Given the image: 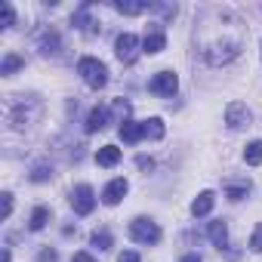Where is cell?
<instances>
[{
	"label": "cell",
	"mask_w": 262,
	"mask_h": 262,
	"mask_svg": "<svg viewBox=\"0 0 262 262\" xmlns=\"http://www.w3.org/2000/svg\"><path fill=\"white\" fill-rule=\"evenodd\" d=\"M129 237H133L136 244H158L161 241V225L155 222V219H145V216H139V219H133L129 222Z\"/></svg>",
	"instance_id": "obj_4"
},
{
	"label": "cell",
	"mask_w": 262,
	"mask_h": 262,
	"mask_svg": "<svg viewBox=\"0 0 262 262\" xmlns=\"http://www.w3.org/2000/svg\"><path fill=\"white\" fill-rule=\"evenodd\" d=\"M145 136H151V139H164V120H161V117L145 120Z\"/></svg>",
	"instance_id": "obj_22"
},
{
	"label": "cell",
	"mask_w": 262,
	"mask_h": 262,
	"mask_svg": "<svg viewBox=\"0 0 262 262\" xmlns=\"http://www.w3.org/2000/svg\"><path fill=\"white\" fill-rule=\"evenodd\" d=\"M53 176V167L50 164H37L34 170H31V182H47Z\"/></svg>",
	"instance_id": "obj_23"
},
{
	"label": "cell",
	"mask_w": 262,
	"mask_h": 262,
	"mask_svg": "<svg viewBox=\"0 0 262 262\" xmlns=\"http://www.w3.org/2000/svg\"><path fill=\"white\" fill-rule=\"evenodd\" d=\"M77 74L83 77V83H86L90 90H102V86L108 83V68H105L99 59H93V56H83V59L77 62Z\"/></svg>",
	"instance_id": "obj_3"
},
{
	"label": "cell",
	"mask_w": 262,
	"mask_h": 262,
	"mask_svg": "<svg viewBox=\"0 0 262 262\" xmlns=\"http://www.w3.org/2000/svg\"><path fill=\"white\" fill-rule=\"evenodd\" d=\"M250 194V179H237V182H225V198L228 201H244Z\"/></svg>",
	"instance_id": "obj_17"
},
{
	"label": "cell",
	"mask_w": 262,
	"mask_h": 262,
	"mask_svg": "<svg viewBox=\"0 0 262 262\" xmlns=\"http://www.w3.org/2000/svg\"><path fill=\"white\" fill-rule=\"evenodd\" d=\"M47 222H50V207H34V213L28 219V228L40 231V228H47Z\"/></svg>",
	"instance_id": "obj_20"
},
{
	"label": "cell",
	"mask_w": 262,
	"mask_h": 262,
	"mask_svg": "<svg viewBox=\"0 0 262 262\" xmlns=\"http://www.w3.org/2000/svg\"><path fill=\"white\" fill-rule=\"evenodd\" d=\"M10 213H13V194L4 191V219H10Z\"/></svg>",
	"instance_id": "obj_29"
},
{
	"label": "cell",
	"mask_w": 262,
	"mask_h": 262,
	"mask_svg": "<svg viewBox=\"0 0 262 262\" xmlns=\"http://www.w3.org/2000/svg\"><path fill=\"white\" fill-rule=\"evenodd\" d=\"M129 191V185H126V179L123 176H117V179H111L108 185H105V191H102V201L108 204V207H114V204H120L123 201V194Z\"/></svg>",
	"instance_id": "obj_10"
},
{
	"label": "cell",
	"mask_w": 262,
	"mask_h": 262,
	"mask_svg": "<svg viewBox=\"0 0 262 262\" xmlns=\"http://www.w3.org/2000/svg\"><path fill=\"white\" fill-rule=\"evenodd\" d=\"M182 262H201V256L198 253H188V256H182Z\"/></svg>",
	"instance_id": "obj_32"
},
{
	"label": "cell",
	"mask_w": 262,
	"mask_h": 262,
	"mask_svg": "<svg viewBox=\"0 0 262 262\" xmlns=\"http://www.w3.org/2000/svg\"><path fill=\"white\" fill-rule=\"evenodd\" d=\"M37 47H40V53H43V56H59V53H62V40H59V34H56V31H43Z\"/></svg>",
	"instance_id": "obj_14"
},
{
	"label": "cell",
	"mask_w": 262,
	"mask_h": 262,
	"mask_svg": "<svg viewBox=\"0 0 262 262\" xmlns=\"http://www.w3.org/2000/svg\"><path fill=\"white\" fill-rule=\"evenodd\" d=\"M244 161H247L250 167H259V164H262V139H253V142L244 148Z\"/></svg>",
	"instance_id": "obj_21"
},
{
	"label": "cell",
	"mask_w": 262,
	"mask_h": 262,
	"mask_svg": "<svg viewBox=\"0 0 262 262\" xmlns=\"http://www.w3.org/2000/svg\"><path fill=\"white\" fill-rule=\"evenodd\" d=\"M117 136H120L126 145H136V142H142V139H145V123H136V120H123V123L117 126Z\"/></svg>",
	"instance_id": "obj_9"
},
{
	"label": "cell",
	"mask_w": 262,
	"mask_h": 262,
	"mask_svg": "<svg viewBox=\"0 0 262 262\" xmlns=\"http://www.w3.org/2000/svg\"><path fill=\"white\" fill-rule=\"evenodd\" d=\"M71 262H96V259H93L90 253H74V259H71Z\"/></svg>",
	"instance_id": "obj_31"
},
{
	"label": "cell",
	"mask_w": 262,
	"mask_h": 262,
	"mask_svg": "<svg viewBox=\"0 0 262 262\" xmlns=\"http://www.w3.org/2000/svg\"><path fill=\"white\" fill-rule=\"evenodd\" d=\"M71 207H74L77 216H90V213L96 210V191H93L86 182L74 185V191H71Z\"/></svg>",
	"instance_id": "obj_5"
},
{
	"label": "cell",
	"mask_w": 262,
	"mask_h": 262,
	"mask_svg": "<svg viewBox=\"0 0 262 262\" xmlns=\"http://www.w3.org/2000/svg\"><path fill=\"white\" fill-rule=\"evenodd\" d=\"M90 244H93V247H99V250H108V247H111V234H108L105 228H102V231H93Z\"/></svg>",
	"instance_id": "obj_24"
},
{
	"label": "cell",
	"mask_w": 262,
	"mask_h": 262,
	"mask_svg": "<svg viewBox=\"0 0 262 262\" xmlns=\"http://www.w3.org/2000/svg\"><path fill=\"white\" fill-rule=\"evenodd\" d=\"M213 204H216V194H213V191H201V194L191 201V213H194V216H210Z\"/></svg>",
	"instance_id": "obj_15"
},
{
	"label": "cell",
	"mask_w": 262,
	"mask_h": 262,
	"mask_svg": "<svg viewBox=\"0 0 262 262\" xmlns=\"http://www.w3.org/2000/svg\"><path fill=\"white\" fill-rule=\"evenodd\" d=\"M120 161V148L117 145H102L99 151H96V164L99 167H114Z\"/></svg>",
	"instance_id": "obj_18"
},
{
	"label": "cell",
	"mask_w": 262,
	"mask_h": 262,
	"mask_svg": "<svg viewBox=\"0 0 262 262\" xmlns=\"http://www.w3.org/2000/svg\"><path fill=\"white\" fill-rule=\"evenodd\" d=\"M114 53H117V59L123 62V65H133L136 59H139V37L136 34H120L117 37V43H114Z\"/></svg>",
	"instance_id": "obj_6"
},
{
	"label": "cell",
	"mask_w": 262,
	"mask_h": 262,
	"mask_svg": "<svg viewBox=\"0 0 262 262\" xmlns=\"http://www.w3.org/2000/svg\"><path fill=\"white\" fill-rule=\"evenodd\" d=\"M244 40H247V25L241 22V16L228 7H204L198 13V22H194V53L219 68V65H228L241 56L244 50Z\"/></svg>",
	"instance_id": "obj_1"
},
{
	"label": "cell",
	"mask_w": 262,
	"mask_h": 262,
	"mask_svg": "<svg viewBox=\"0 0 262 262\" xmlns=\"http://www.w3.org/2000/svg\"><path fill=\"white\" fill-rule=\"evenodd\" d=\"M13 22H16L13 4H4V22H0V28H13Z\"/></svg>",
	"instance_id": "obj_26"
},
{
	"label": "cell",
	"mask_w": 262,
	"mask_h": 262,
	"mask_svg": "<svg viewBox=\"0 0 262 262\" xmlns=\"http://www.w3.org/2000/svg\"><path fill=\"white\" fill-rule=\"evenodd\" d=\"M148 90H151L155 96H176V90H179V77H176L173 71H158V74L151 77Z\"/></svg>",
	"instance_id": "obj_7"
},
{
	"label": "cell",
	"mask_w": 262,
	"mask_h": 262,
	"mask_svg": "<svg viewBox=\"0 0 262 262\" xmlns=\"http://www.w3.org/2000/svg\"><path fill=\"white\" fill-rule=\"evenodd\" d=\"M117 262H139V253H136V250H123V253L117 256Z\"/></svg>",
	"instance_id": "obj_28"
},
{
	"label": "cell",
	"mask_w": 262,
	"mask_h": 262,
	"mask_svg": "<svg viewBox=\"0 0 262 262\" xmlns=\"http://www.w3.org/2000/svg\"><path fill=\"white\" fill-rule=\"evenodd\" d=\"M250 120H253V114H250V108H247L244 102H228V108H225V123H228L231 129H244V126H250Z\"/></svg>",
	"instance_id": "obj_8"
},
{
	"label": "cell",
	"mask_w": 262,
	"mask_h": 262,
	"mask_svg": "<svg viewBox=\"0 0 262 262\" xmlns=\"http://www.w3.org/2000/svg\"><path fill=\"white\" fill-rule=\"evenodd\" d=\"M0 262H10V250H4V259H0Z\"/></svg>",
	"instance_id": "obj_33"
},
{
	"label": "cell",
	"mask_w": 262,
	"mask_h": 262,
	"mask_svg": "<svg viewBox=\"0 0 262 262\" xmlns=\"http://www.w3.org/2000/svg\"><path fill=\"white\" fill-rule=\"evenodd\" d=\"M136 164H139L142 170H151V167H155V161H151V158H145V155H139V158H136Z\"/></svg>",
	"instance_id": "obj_30"
},
{
	"label": "cell",
	"mask_w": 262,
	"mask_h": 262,
	"mask_svg": "<svg viewBox=\"0 0 262 262\" xmlns=\"http://www.w3.org/2000/svg\"><path fill=\"white\" fill-rule=\"evenodd\" d=\"M40 111H43V105H40L37 96H13V99L7 102V120H10V126H16V129L31 126V123L40 117Z\"/></svg>",
	"instance_id": "obj_2"
},
{
	"label": "cell",
	"mask_w": 262,
	"mask_h": 262,
	"mask_svg": "<svg viewBox=\"0 0 262 262\" xmlns=\"http://www.w3.org/2000/svg\"><path fill=\"white\" fill-rule=\"evenodd\" d=\"M108 105H96L93 111H90V117H86V133H99V129H105L108 126Z\"/></svg>",
	"instance_id": "obj_13"
},
{
	"label": "cell",
	"mask_w": 262,
	"mask_h": 262,
	"mask_svg": "<svg viewBox=\"0 0 262 262\" xmlns=\"http://www.w3.org/2000/svg\"><path fill=\"white\" fill-rule=\"evenodd\" d=\"M207 234H210V241H213L219 250H222V247H228V225H225V219H216V222H210Z\"/></svg>",
	"instance_id": "obj_16"
},
{
	"label": "cell",
	"mask_w": 262,
	"mask_h": 262,
	"mask_svg": "<svg viewBox=\"0 0 262 262\" xmlns=\"http://www.w3.org/2000/svg\"><path fill=\"white\" fill-rule=\"evenodd\" d=\"M250 250H253V253H262V222L253 228V237H250Z\"/></svg>",
	"instance_id": "obj_25"
},
{
	"label": "cell",
	"mask_w": 262,
	"mask_h": 262,
	"mask_svg": "<svg viewBox=\"0 0 262 262\" xmlns=\"http://www.w3.org/2000/svg\"><path fill=\"white\" fill-rule=\"evenodd\" d=\"M164 47H167V34L161 31V25L148 28V34H145V40H142V50H145L148 56H155V53H161Z\"/></svg>",
	"instance_id": "obj_11"
},
{
	"label": "cell",
	"mask_w": 262,
	"mask_h": 262,
	"mask_svg": "<svg viewBox=\"0 0 262 262\" xmlns=\"http://www.w3.org/2000/svg\"><path fill=\"white\" fill-rule=\"evenodd\" d=\"M56 259H59V253L50 250V247H43V250L37 253V262H56Z\"/></svg>",
	"instance_id": "obj_27"
},
{
	"label": "cell",
	"mask_w": 262,
	"mask_h": 262,
	"mask_svg": "<svg viewBox=\"0 0 262 262\" xmlns=\"http://www.w3.org/2000/svg\"><path fill=\"white\" fill-rule=\"evenodd\" d=\"M155 4H148V0H117L114 4V10L120 13V16H142V13H148Z\"/></svg>",
	"instance_id": "obj_12"
},
{
	"label": "cell",
	"mask_w": 262,
	"mask_h": 262,
	"mask_svg": "<svg viewBox=\"0 0 262 262\" xmlns=\"http://www.w3.org/2000/svg\"><path fill=\"white\" fill-rule=\"evenodd\" d=\"M22 65H25V59H22L19 53H7V56H4V65H0V74L10 77V74H16Z\"/></svg>",
	"instance_id": "obj_19"
}]
</instances>
